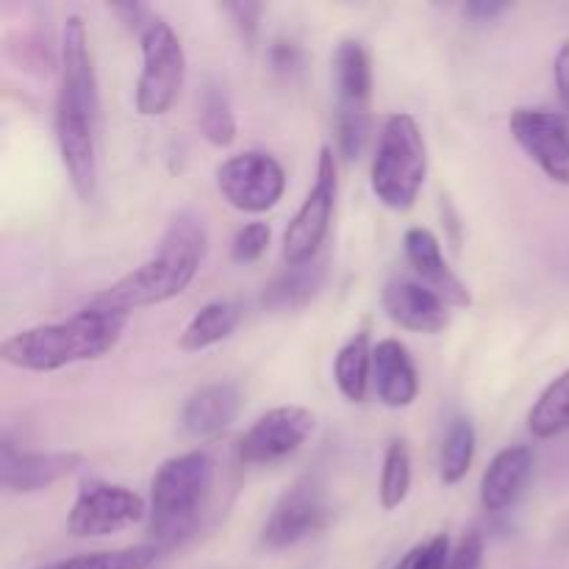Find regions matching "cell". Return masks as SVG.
I'll list each match as a JSON object with an SVG mask.
<instances>
[{
  "label": "cell",
  "mask_w": 569,
  "mask_h": 569,
  "mask_svg": "<svg viewBox=\"0 0 569 569\" xmlns=\"http://www.w3.org/2000/svg\"><path fill=\"white\" fill-rule=\"evenodd\" d=\"M59 94H56V142L61 164L81 200H89L98 187V78L89 53L87 26L70 14L61 31Z\"/></svg>",
  "instance_id": "obj_1"
},
{
  "label": "cell",
  "mask_w": 569,
  "mask_h": 569,
  "mask_svg": "<svg viewBox=\"0 0 569 569\" xmlns=\"http://www.w3.org/2000/svg\"><path fill=\"white\" fill-rule=\"evenodd\" d=\"M483 561V537L478 531H470L453 550L448 569H481Z\"/></svg>",
  "instance_id": "obj_31"
},
{
  "label": "cell",
  "mask_w": 569,
  "mask_h": 569,
  "mask_svg": "<svg viewBox=\"0 0 569 569\" xmlns=\"http://www.w3.org/2000/svg\"><path fill=\"white\" fill-rule=\"evenodd\" d=\"M161 550L156 545H133L122 550H100V553L72 556V559L50 561L37 569H150Z\"/></svg>",
  "instance_id": "obj_26"
},
{
  "label": "cell",
  "mask_w": 569,
  "mask_h": 569,
  "mask_svg": "<svg viewBox=\"0 0 569 569\" xmlns=\"http://www.w3.org/2000/svg\"><path fill=\"white\" fill-rule=\"evenodd\" d=\"M315 431V415L303 406H281L261 415L239 439V459L244 465H276L298 453Z\"/></svg>",
  "instance_id": "obj_12"
},
{
  "label": "cell",
  "mask_w": 569,
  "mask_h": 569,
  "mask_svg": "<svg viewBox=\"0 0 569 569\" xmlns=\"http://www.w3.org/2000/svg\"><path fill=\"white\" fill-rule=\"evenodd\" d=\"M326 283V267L309 261V264L287 267L281 276L272 278L261 292V306L270 311H298L317 298Z\"/></svg>",
  "instance_id": "obj_20"
},
{
  "label": "cell",
  "mask_w": 569,
  "mask_h": 569,
  "mask_svg": "<svg viewBox=\"0 0 569 569\" xmlns=\"http://www.w3.org/2000/svg\"><path fill=\"white\" fill-rule=\"evenodd\" d=\"M270 244V226L267 222H248L237 231L231 242V259L239 264H250V261L261 259Z\"/></svg>",
  "instance_id": "obj_29"
},
{
  "label": "cell",
  "mask_w": 569,
  "mask_h": 569,
  "mask_svg": "<svg viewBox=\"0 0 569 569\" xmlns=\"http://www.w3.org/2000/svg\"><path fill=\"white\" fill-rule=\"evenodd\" d=\"M142 76L137 81V111L142 117H161L172 109L187 78V56L178 33L164 17L153 20L139 33Z\"/></svg>",
  "instance_id": "obj_6"
},
{
  "label": "cell",
  "mask_w": 569,
  "mask_h": 569,
  "mask_svg": "<svg viewBox=\"0 0 569 569\" xmlns=\"http://www.w3.org/2000/svg\"><path fill=\"white\" fill-rule=\"evenodd\" d=\"M403 250L411 270L422 278V283H426L431 292H437L439 298L448 300L450 306L472 303L470 289H467V283L450 270V264L442 256V244H439V239L433 237L428 228H409L403 237Z\"/></svg>",
  "instance_id": "obj_16"
},
{
  "label": "cell",
  "mask_w": 569,
  "mask_h": 569,
  "mask_svg": "<svg viewBox=\"0 0 569 569\" xmlns=\"http://www.w3.org/2000/svg\"><path fill=\"white\" fill-rule=\"evenodd\" d=\"M128 326L126 311L89 303L61 322L26 328L0 345V359L26 372H56L94 361L117 348Z\"/></svg>",
  "instance_id": "obj_2"
},
{
  "label": "cell",
  "mask_w": 569,
  "mask_h": 569,
  "mask_svg": "<svg viewBox=\"0 0 569 569\" xmlns=\"http://www.w3.org/2000/svg\"><path fill=\"white\" fill-rule=\"evenodd\" d=\"M239 320H242V306L233 300H211L187 322L178 337V348L183 353H200V350L214 348L237 331Z\"/></svg>",
  "instance_id": "obj_21"
},
{
  "label": "cell",
  "mask_w": 569,
  "mask_h": 569,
  "mask_svg": "<svg viewBox=\"0 0 569 569\" xmlns=\"http://www.w3.org/2000/svg\"><path fill=\"white\" fill-rule=\"evenodd\" d=\"M411 489V453L409 445L403 439H392L383 453V467H381V506L387 511L398 509L406 498H409Z\"/></svg>",
  "instance_id": "obj_27"
},
{
  "label": "cell",
  "mask_w": 569,
  "mask_h": 569,
  "mask_svg": "<svg viewBox=\"0 0 569 569\" xmlns=\"http://www.w3.org/2000/svg\"><path fill=\"white\" fill-rule=\"evenodd\" d=\"M203 253V220H198L189 211H181L167 226L153 259H148L142 267H137L133 272L122 276L120 281L111 283L109 289L94 295L92 303L126 311V315L133 309H144V306L167 303V300L178 298L194 281Z\"/></svg>",
  "instance_id": "obj_3"
},
{
  "label": "cell",
  "mask_w": 569,
  "mask_h": 569,
  "mask_svg": "<svg viewBox=\"0 0 569 569\" xmlns=\"http://www.w3.org/2000/svg\"><path fill=\"white\" fill-rule=\"evenodd\" d=\"M200 133L214 148H231L237 139V117H233L231 100H228L226 89L209 83L200 98V114H198Z\"/></svg>",
  "instance_id": "obj_25"
},
{
  "label": "cell",
  "mask_w": 569,
  "mask_h": 569,
  "mask_svg": "<svg viewBox=\"0 0 569 569\" xmlns=\"http://www.w3.org/2000/svg\"><path fill=\"white\" fill-rule=\"evenodd\" d=\"M333 89H337V137L345 159L361 153L370 133L372 61L359 39H342L333 56Z\"/></svg>",
  "instance_id": "obj_7"
},
{
  "label": "cell",
  "mask_w": 569,
  "mask_h": 569,
  "mask_svg": "<svg viewBox=\"0 0 569 569\" xmlns=\"http://www.w3.org/2000/svg\"><path fill=\"white\" fill-rule=\"evenodd\" d=\"M553 78H556V89H559V100L565 106V111L569 114V39H565L553 59Z\"/></svg>",
  "instance_id": "obj_33"
},
{
  "label": "cell",
  "mask_w": 569,
  "mask_h": 569,
  "mask_svg": "<svg viewBox=\"0 0 569 569\" xmlns=\"http://www.w3.org/2000/svg\"><path fill=\"white\" fill-rule=\"evenodd\" d=\"M506 9H509L506 3H492V0H472V3L465 6V14L476 22H487V20H495V17L503 14Z\"/></svg>",
  "instance_id": "obj_34"
},
{
  "label": "cell",
  "mask_w": 569,
  "mask_h": 569,
  "mask_svg": "<svg viewBox=\"0 0 569 569\" xmlns=\"http://www.w3.org/2000/svg\"><path fill=\"white\" fill-rule=\"evenodd\" d=\"M511 137L556 183L569 187V126L561 114L545 109L511 111Z\"/></svg>",
  "instance_id": "obj_13"
},
{
  "label": "cell",
  "mask_w": 569,
  "mask_h": 569,
  "mask_svg": "<svg viewBox=\"0 0 569 569\" xmlns=\"http://www.w3.org/2000/svg\"><path fill=\"white\" fill-rule=\"evenodd\" d=\"M528 431L537 439H553L569 431V370L539 395L528 411Z\"/></svg>",
  "instance_id": "obj_23"
},
{
  "label": "cell",
  "mask_w": 569,
  "mask_h": 569,
  "mask_svg": "<svg viewBox=\"0 0 569 569\" xmlns=\"http://www.w3.org/2000/svg\"><path fill=\"white\" fill-rule=\"evenodd\" d=\"M337 159H333V150L326 144L320 150V161H317L315 183H311L298 214L289 220L287 231H283V261L289 267L315 261L317 250L326 242L328 228H331L333 209H337Z\"/></svg>",
  "instance_id": "obj_8"
},
{
  "label": "cell",
  "mask_w": 569,
  "mask_h": 569,
  "mask_svg": "<svg viewBox=\"0 0 569 569\" xmlns=\"http://www.w3.org/2000/svg\"><path fill=\"white\" fill-rule=\"evenodd\" d=\"M217 189L237 211L264 214L287 192V172L272 153L244 150L217 167Z\"/></svg>",
  "instance_id": "obj_10"
},
{
  "label": "cell",
  "mask_w": 569,
  "mask_h": 569,
  "mask_svg": "<svg viewBox=\"0 0 569 569\" xmlns=\"http://www.w3.org/2000/svg\"><path fill=\"white\" fill-rule=\"evenodd\" d=\"M533 472V450L526 445H511L503 448L489 467L483 470L481 478V506L492 515L506 511L509 506L517 503V498L526 489L528 478Z\"/></svg>",
  "instance_id": "obj_19"
},
{
  "label": "cell",
  "mask_w": 569,
  "mask_h": 569,
  "mask_svg": "<svg viewBox=\"0 0 569 569\" xmlns=\"http://www.w3.org/2000/svg\"><path fill=\"white\" fill-rule=\"evenodd\" d=\"M81 461V453H67V450H56V453L22 450L11 442L9 433H3L0 439V483L17 495L42 492V489L53 487L56 481L76 472Z\"/></svg>",
  "instance_id": "obj_14"
},
{
  "label": "cell",
  "mask_w": 569,
  "mask_h": 569,
  "mask_svg": "<svg viewBox=\"0 0 569 569\" xmlns=\"http://www.w3.org/2000/svg\"><path fill=\"white\" fill-rule=\"evenodd\" d=\"M372 383L376 395L389 409H406L420 395V378L409 350L398 339H381L372 348Z\"/></svg>",
  "instance_id": "obj_17"
},
{
  "label": "cell",
  "mask_w": 569,
  "mask_h": 569,
  "mask_svg": "<svg viewBox=\"0 0 569 569\" xmlns=\"http://www.w3.org/2000/svg\"><path fill=\"white\" fill-rule=\"evenodd\" d=\"M426 176L428 150L420 126L406 111L389 114L383 120L376 159H372V192L387 209L409 211L420 198Z\"/></svg>",
  "instance_id": "obj_5"
},
{
  "label": "cell",
  "mask_w": 569,
  "mask_h": 569,
  "mask_svg": "<svg viewBox=\"0 0 569 569\" xmlns=\"http://www.w3.org/2000/svg\"><path fill=\"white\" fill-rule=\"evenodd\" d=\"M372 378V345L370 333L359 331L339 348L337 359H333V381H337L339 392L350 400V403H365L367 389H370Z\"/></svg>",
  "instance_id": "obj_22"
},
{
  "label": "cell",
  "mask_w": 569,
  "mask_h": 569,
  "mask_svg": "<svg viewBox=\"0 0 569 569\" xmlns=\"http://www.w3.org/2000/svg\"><path fill=\"white\" fill-rule=\"evenodd\" d=\"M214 483V461L200 450L172 456L150 481L148 533L159 550L176 548L198 528Z\"/></svg>",
  "instance_id": "obj_4"
},
{
  "label": "cell",
  "mask_w": 569,
  "mask_h": 569,
  "mask_svg": "<svg viewBox=\"0 0 569 569\" xmlns=\"http://www.w3.org/2000/svg\"><path fill=\"white\" fill-rule=\"evenodd\" d=\"M222 11L231 17L233 26H237V31L242 33L248 42H253L256 31H259V20H261V11H264V6L261 3H226L222 6Z\"/></svg>",
  "instance_id": "obj_30"
},
{
  "label": "cell",
  "mask_w": 569,
  "mask_h": 569,
  "mask_svg": "<svg viewBox=\"0 0 569 569\" xmlns=\"http://www.w3.org/2000/svg\"><path fill=\"white\" fill-rule=\"evenodd\" d=\"M450 559H453L450 539L445 533H437L428 542L415 545L392 569H448Z\"/></svg>",
  "instance_id": "obj_28"
},
{
  "label": "cell",
  "mask_w": 569,
  "mask_h": 569,
  "mask_svg": "<svg viewBox=\"0 0 569 569\" xmlns=\"http://www.w3.org/2000/svg\"><path fill=\"white\" fill-rule=\"evenodd\" d=\"M242 409V392L228 381L206 383L189 395L181 411V428L194 439H209L226 431Z\"/></svg>",
  "instance_id": "obj_18"
},
{
  "label": "cell",
  "mask_w": 569,
  "mask_h": 569,
  "mask_svg": "<svg viewBox=\"0 0 569 569\" xmlns=\"http://www.w3.org/2000/svg\"><path fill=\"white\" fill-rule=\"evenodd\" d=\"M381 306L395 326L415 333H439L450 326V303L426 283L392 278L383 287Z\"/></svg>",
  "instance_id": "obj_15"
},
{
  "label": "cell",
  "mask_w": 569,
  "mask_h": 569,
  "mask_svg": "<svg viewBox=\"0 0 569 569\" xmlns=\"http://www.w3.org/2000/svg\"><path fill=\"white\" fill-rule=\"evenodd\" d=\"M148 517V503L120 483L89 478L81 483L67 515V531L78 539H98L120 533Z\"/></svg>",
  "instance_id": "obj_9"
},
{
  "label": "cell",
  "mask_w": 569,
  "mask_h": 569,
  "mask_svg": "<svg viewBox=\"0 0 569 569\" xmlns=\"http://www.w3.org/2000/svg\"><path fill=\"white\" fill-rule=\"evenodd\" d=\"M472 456H476V428L467 417H456L450 422L448 433L442 439V453H439V478L442 483L453 487V483L465 481L470 472Z\"/></svg>",
  "instance_id": "obj_24"
},
{
  "label": "cell",
  "mask_w": 569,
  "mask_h": 569,
  "mask_svg": "<svg viewBox=\"0 0 569 569\" xmlns=\"http://www.w3.org/2000/svg\"><path fill=\"white\" fill-rule=\"evenodd\" d=\"M328 515H331V509H328V500L320 481L311 476L298 478L278 498V503L272 506L270 517H267L264 528H261V545L267 550L295 548L298 542L322 531L328 522Z\"/></svg>",
  "instance_id": "obj_11"
},
{
  "label": "cell",
  "mask_w": 569,
  "mask_h": 569,
  "mask_svg": "<svg viewBox=\"0 0 569 569\" xmlns=\"http://www.w3.org/2000/svg\"><path fill=\"white\" fill-rule=\"evenodd\" d=\"M270 59L278 72L292 76V72H298L300 61H303V53H300V48L292 42V39H276L270 48Z\"/></svg>",
  "instance_id": "obj_32"
}]
</instances>
